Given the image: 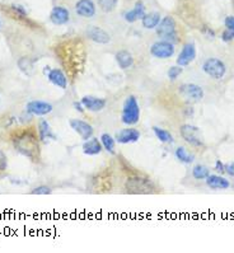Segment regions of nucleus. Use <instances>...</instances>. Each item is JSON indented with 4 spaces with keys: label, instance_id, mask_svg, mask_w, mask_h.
I'll return each mask as SVG.
<instances>
[{
    "label": "nucleus",
    "instance_id": "1",
    "mask_svg": "<svg viewBox=\"0 0 234 253\" xmlns=\"http://www.w3.org/2000/svg\"><path fill=\"white\" fill-rule=\"evenodd\" d=\"M55 54L69 77L77 78L84 68L87 52L80 39H72L60 42L55 46Z\"/></svg>",
    "mask_w": 234,
    "mask_h": 253
},
{
    "label": "nucleus",
    "instance_id": "2",
    "mask_svg": "<svg viewBox=\"0 0 234 253\" xmlns=\"http://www.w3.org/2000/svg\"><path fill=\"white\" fill-rule=\"evenodd\" d=\"M10 141L14 149L20 156L28 158L31 162L39 163L41 159V145L37 129L33 126H26L17 129L10 134Z\"/></svg>",
    "mask_w": 234,
    "mask_h": 253
},
{
    "label": "nucleus",
    "instance_id": "3",
    "mask_svg": "<svg viewBox=\"0 0 234 253\" xmlns=\"http://www.w3.org/2000/svg\"><path fill=\"white\" fill-rule=\"evenodd\" d=\"M140 120V107L137 103L136 97L129 96L122 107V114H121V121L127 125V126H134L136 125Z\"/></svg>",
    "mask_w": 234,
    "mask_h": 253
},
{
    "label": "nucleus",
    "instance_id": "4",
    "mask_svg": "<svg viewBox=\"0 0 234 253\" xmlns=\"http://www.w3.org/2000/svg\"><path fill=\"white\" fill-rule=\"evenodd\" d=\"M156 32L162 39L172 43L179 42V39L177 37V24L172 17H164L156 28Z\"/></svg>",
    "mask_w": 234,
    "mask_h": 253
},
{
    "label": "nucleus",
    "instance_id": "5",
    "mask_svg": "<svg viewBox=\"0 0 234 253\" xmlns=\"http://www.w3.org/2000/svg\"><path fill=\"white\" fill-rule=\"evenodd\" d=\"M179 96L189 103H196V102L202 101L205 93L200 85L194 84V83H187V84H182L178 89Z\"/></svg>",
    "mask_w": 234,
    "mask_h": 253
},
{
    "label": "nucleus",
    "instance_id": "6",
    "mask_svg": "<svg viewBox=\"0 0 234 253\" xmlns=\"http://www.w3.org/2000/svg\"><path fill=\"white\" fill-rule=\"evenodd\" d=\"M179 134H181V136L183 137V140H185L186 143H189L190 145L197 146V148L204 146V137H202L201 131H200L198 127L186 123V125L181 126Z\"/></svg>",
    "mask_w": 234,
    "mask_h": 253
},
{
    "label": "nucleus",
    "instance_id": "7",
    "mask_svg": "<svg viewBox=\"0 0 234 253\" xmlns=\"http://www.w3.org/2000/svg\"><path fill=\"white\" fill-rule=\"evenodd\" d=\"M202 69H204L205 74H208L213 79H221L227 72V66H225L224 62L216 58H208L204 62Z\"/></svg>",
    "mask_w": 234,
    "mask_h": 253
},
{
    "label": "nucleus",
    "instance_id": "8",
    "mask_svg": "<svg viewBox=\"0 0 234 253\" xmlns=\"http://www.w3.org/2000/svg\"><path fill=\"white\" fill-rule=\"evenodd\" d=\"M175 43L166 41V39H160L156 41L150 47V54L156 58H169L175 55Z\"/></svg>",
    "mask_w": 234,
    "mask_h": 253
},
{
    "label": "nucleus",
    "instance_id": "9",
    "mask_svg": "<svg viewBox=\"0 0 234 253\" xmlns=\"http://www.w3.org/2000/svg\"><path fill=\"white\" fill-rule=\"evenodd\" d=\"M69 125L80 136V139H83L84 141L91 139L93 136V134H95V129H93L91 123H88L84 120H80V118H70Z\"/></svg>",
    "mask_w": 234,
    "mask_h": 253
},
{
    "label": "nucleus",
    "instance_id": "10",
    "mask_svg": "<svg viewBox=\"0 0 234 253\" xmlns=\"http://www.w3.org/2000/svg\"><path fill=\"white\" fill-rule=\"evenodd\" d=\"M54 107L49 102L43 101H29L26 104L27 114L32 115V116H46V115L51 114Z\"/></svg>",
    "mask_w": 234,
    "mask_h": 253
},
{
    "label": "nucleus",
    "instance_id": "11",
    "mask_svg": "<svg viewBox=\"0 0 234 253\" xmlns=\"http://www.w3.org/2000/svg\"><path fill=\"white\" fill-rule=\"evenodd\" d=\"M126 188L134 194H146L153 190V183L146 178H130L126 183Z\"/></svg>",
    "mask_w": 234,
    "mask_h": 253
},
{
    "label": "nucleus",
    "instance_id": "12",
    "mask_svg": "<svg viewBox=\"0 0 234 253\" xmlns=\"http://www.w3.org/2000/svg\"><path fill=\"white\" fill-rule=\"evenodd\" d=\"M196 58V47L194 43H186L182 47L181 52L177 58V65L179 66H189L194 60Z\"/></svg>",
    "mask_w": 234,
    "mask_h": 253
},
{
    "label": "nucleus",
    "instance_id": "13",
    "mask_svg": "<svg viewBox=\"0 0 234 253\" xmlns=\"http://www.w3.org/2000/svg\"><path fill=\"white\" fill-rule=\"evenodd\" d=\"M80 102L83 103L85 110L91 111V112H101L107 104V101L104 98L96 97V96H84L80 99Z\"/></svg>",
    "mask_w": 234,
    "mask_h": 253
},
{
    "label": "nucleus",
    "instance_id": "14",
    "mask_svg": "<svg viewBox=\"0 0 234 253\" xmlns=\"http://www.w3.org/2000/svg\"><path fill=\"white\" fill-rule=\"evenodd\" d=\"M49 81L55 87L60 88V89H65L68 87V75L62 72L61 69L58 68H51L50 72L46 74Z\"/></svg>",
    "mask_w": 234,
    "mask_h": 253
},
{
    "label": "nucleus",
    "instance_id": "15",
    "mask_svg": "<svg viewBox=\"0 0 234 253\" xmlns=\"http://www.w3.org/2000/svg\"><path fill=\"white\" fill-rule=\"evenodd\" d=\"M115 139H116L117 143L120 144L136 143L137 140L140 139V131L134 129V127H126V129H122V130L118 131Z\"/></svg>",
    "mask_w": 234,
    "mask_h": 253
},
{
    "label": "nucleus",
    "instance_id": "16",
    "mask_svg": "<svg viewBox=\"0 0 234 253\" xmlns=\"http://www.w3.org/2000/svg\"><path fill=\"white\" fill-rule=\"evenodd\" d=\"M88 39H92L93 42L99 43V45H107L111 41V37L104 29L99 28L97 26H92L87 29Z\"/></svg>",
    "mask_w": 234,
    "mask_h": 253
},
{
    "label": "nucleus",
    "instance_id": "17",
    "mask_svg": "<svg viewBox=\"0 0 234 253\" xmlns=\"http://www.w3.org/2000/svg\"><path fill=\"white\" fill-rule=\"evenodd\" d=\"M70 19V13L69 10L64 7H55L52 8L51 13H50V20H51L55 26H64Z\"/></svg>",
    "mask_w": 234,
    "mask_h": 253
},
{
    "label": "nucleus",
    "instance_id": "18",
    "mask_svg": "<svg viewBox=\"0 0 234 253\" xmlns=\"http://www.w3.org/2000/svg\"><path fill=\"white\" fill-rule=\"evenodd\" d=\"M75 12L83 18H92L96 14V5L92 0H79L75 5Z\"/></svg>",
    "mask_w": 234,
    "mask_h": 253
},
{
    "label": "nucleus",
    "instance_id": "19",
    "mask_svg": "<svg viewBox=\"0 0 234 253\" xmlns=\"http://www.w3.org/2000/svg\"><path fill=\"white\" fill-rule=\"evenodd\" d=\"M102 150H103V146H102L101 140L97 139V137L92 136L91 139L85 140L84 144H83V153L85 156H98Z\"/></svg>",
    "mask_w": 234,
    "mask_h": 253
},
{
    "label": "nucleus",
    "instance_id": "20",
    "mask_svg": "<svg viewBox=\"0 0 234 253\" xmlns=\"http://www.w3.org/2000/svg\"><path fill=\"white\" fill-rule=\"evenodd\" d=\"M37 133H39V136L41 141H47V140H56L58 136L55 134L52 133V129L50 126V123L47 122V120L45 118H41L39 121V125H37Z\"/></svg>",
    "mask_w": 234,
    "mask_h": 253
},
{
    "label": "nucleus",
    "instance_id": "21",
    "mask_svg": "<svg viewBox=\"0 0 234 253\" xmlns=\"http://www.w3.org/2000/svg\"><path fill=\"white\" fill-rule=\"evenodd\" d=\"M145 14L146 13H145V7H144V3L143 1H137L133 9L129 10L127 13L124 14V18L126 22L134 23V22H136V20L143 19V17L145 16Z\"/></svg>",
    "mask_w": 234,
    "mask_h": 253
},
{
    "label": "nucleus",
    "instance_id": "22",
    "mask_svg": "<svg viewBox=\"0 0 234 253\" xmlns=\"http://www.w3.org/2000/svg\"><path fill=\"white\" fill-rule=\"evenodd\" d=\"M206 185L209 186V188H212V190H227V188L231 187L229 181L219 175H209L208 178H206Z\"/></svg>",
    "mask_w": 234,
    "mask_h": 253
},
{
    "label": "nucleus",
    "instance_id": "23",
    "mask_svg": "<svg viewBox=\"0 0 234 253\" xmlns=\"http://www.w3.org/2000/svg\"><path fill=\"white\" fill-rule=\"evenodd\" d=\"M116 61L117 65L120 66L121 69H130L134 65V58L130 52L126 51V50H121L116 54Z\"/></svg>",
    "mask_w": 234,
    "mask_h": 253
},
{
    "label": "nucleus",
    "instance_id": "24",
    "mask_svg": "<svg viewBox=\"0 0 234 253\" xmlns=\"http://www.w3.org/2000/svg\"><path fill=\"white\" fill-rule=\"evenodd\" d=\"M162 20V17L156 12H152V13H146L141 19V24L145 29H154L158 27L159 22Z\"/></svg>",
    "mask_w": 234,
    "mask_h": 253
},
{
    "label": "nucleus",
    "instance_id": "25",
    "mask_svg": "<svg viewBox=\"0 0 234 253\" xmlns=\"http://www.w3.org/2000/svg\"><path fill=\"white\" fill-rule=\"evenodd\" d=\"M153 133L154 135L156 136V139L159 140L160 143L163 144H172L175 141L173 139L172 134L169 133V131L164 130V129H160L158 126H153Z\"/></svg>",
    "mask_w": 234,
    "mask_h": 253
},
{
    "label": "nucleus",
    "instance_id": "26",
    "mask_svg": "<svg viewBox=\"0 0 234 253\" xmlns=\"http://www.w3.org/2000/svg\"><path fill=\"white\" fill-rule=\"evenodd\" d=\"M101 140L102 146L106 152L115 154V146H116V139L114 136H111L110 134H102V136L99 137Z\"/></svg>",
    "mask_w": 234,
    "mask_h": 253
},
{
    "label": "nucleus",
    "instance_id": "27",
    "mask_svg": "<svg viewBox=\"0 0 234 253\" xmlns=\"http://www.w3.org/2000/svg\"><path fill=\"white\" fill-rule=\"evenodd\" d=\"M175 154H176V158H177L179 162L185 163V164H190V163L194 162V156H192L191 153L187 152L186 148H183V146H179V148H177L175 152Z\"/></svg>",
    "mask_w": 234,
    "mask_h": 253
},
{
    "label": "nucleus",
    "instance_id": "28",
    "mask_svg": "<svg viewBox=\"0 0 234 253\" xmlns=\"http://www.w3.org/2000/svg\"><path fill=\"white\" fill-rule=\"evenodd\" d=\"M192 175L195 179H206L210 175V169L206 166L202 164H197L192 169Z\"/></svg>",
    "mask_w": 234,
    "mask_h": 253
},
{
    "label": "nucleus",
    "instance_id": "29",
    "mask_svg": "<svg viewBox=\"0 0 234 253\" xmlns=\"http://www.w3.org/2000/svg\"><path fill=\"white\" fill-rule=\"evenodd\" d=\"M18 68H20L24 74L31 75L33 70L32 60L29 58H20V60H18Z\"/></svg>",
    "mask_w": 234,
    "mask_h": 253
},
{
    "label": "nucleus",
    "instance_id": "30",
    "mask_svg": "<svg viewBox=\"0 0 234 253\" xmlns=\"http://www.w3.org/2000/svg\"><path fill=\"white\" fill-rule=\"evenodd\" d=\"M118 0H98V4L103 12H111L114 10Z\"/></svg>",
    "mask_w": 234,
    "mask_h": 253
},
{
    "label": "nucleus",
    "instance_id": "31",
    "mask_svg": "<svg viewBox=\"0 0 234 253\" xmlns=\"http://www.w3.org/2000/svg\"><path fill=\"white\" fill-rule=\"evenodd\" d=\"M183 72V68L182 66L179 65H175V66H171V68L168 69V78L171 79V80H176V79L178 78L179 75L182 74Z\"/></svg>",
    "mask_w": 234,
    "mask_h": 253
},
{
    "label": "nucleus",
    "instance_id": "32",
    "mask_svg": "<svg viewBox=\"0 0 234 253\" xmlns=\"http://www.w3.org/2000/svg\"><path fill=\"white\" fill-rule=\"evenodd\" d=\"M51 192H52L51 187L42 185V186H39V187L33 188L32 191H31V194H32V195H50Z\"/></svg>",
    "mask_w": 234,
    "mask_h": 253
},
{
    "label": "nucleus",
    "instance_id": "33",
    "mask_svg": "<svg viewBox=\"0 0 234 253\" xmlns=\"http://www.w3.org/2000/svg\"><path fill=\"white\" fill-rule=\"evenodd\" d=\"M8 168V158L3 150H0V175H3Z\"/></svg>",
    "mask_w": 234,
    "mask_h": 253
},
{
    "label": "nucleus",
    "instance_id": "34",
    "mask_svg": "<svg viewBox=\"0 0 234 253\" xmlns=\"http://www.w3.org/2000/svg\"><path fill=\"white\" fill-rule=\"evenodd\" d=\"M221 39L225 41V42H231L234 39V31H229V29H225L224 32L221 33Z\"/></svg>",
    "mask_w": 234,
    "mask_h": 253
},
{
    "label": "nucleus",
    "instance_id": "35",
    "mask_svg": "<svg viewBox=\"0 0 234 253\" xmlns=\"http://www.w3.org/2000/svg\"><path fill=\"white\" fill-rule=\"evenodd\" d=\"M224 23H225V27H227V29H229V31H234V17L233 16L227 17L224 20Z\"/></svg>",
    "mask_w": 234,
    "mask_h": 253
},
{
    "label": "nucleus",
    "instance_id": "36",
    "mask_svg": "<svg viewBox=\"0 0 234 253\" xmlns=\"http://www.w3.org/2000/svg\"><path fill=\"white\" fill-rule=\"evenodd\" d=\"M215 171L219 173H225V164H223V162L218 159L215 162Z\"/></svg>",
    "mask_w": 234,
    "mask_h": 253
},
{
    "label": "nucleus",
    "instance_id": "37",
    "mask_svg": "<svg viewBox=\"0 0 234 253\" xmlns=\"http://www.w3.org/2000/svg\"><path fill=\"white\" fill-rule=\"evenodd\" d=\"M225 173L231 175V177H234V162L225 164Z\"/></svg>",
    "mask_w": 234,
    "mask_h": 253
},
{
    "label": "nucleus",
    "instance_id": "38",
    "mask_svg": "<svg viewBox=\"0 0 234 253\" xmlns=\"http://www.w3.org/2000/svg\"><path fill=\"white\" fill-rule=\"evenodd\" d=\"M74 108L78 111V112H80V114H84L85 108H84V106H83V103H81L80 101L74 102Z\"/></svg>",
    "mask_w": 234,
    "mask_h": 253
},
{
    "label": "nucleus",
    "instance_id": "39",
    "mask_svg": "<svg viewBox=\"0 0 234 253\" xmlns=\"http://www.w3.org/2000/svg\"><path fill=\"white\" fill-rule=\"evenodd\" d=\"M205 32H206V35H208V36H209V35H210V37H212V39L215 36V33L213 32V31L210 28H205Z\"/></svg>",
    "mask_w": 234,
    "mask_h": 253
},
{
    "label": "nucleus",
    "instance_id": "40",
    "mask_svg": "<svg viewBox=\"0 0 234 253\" xmlns=\"http://www.w3.org/2000/svg\"><path fill=\"white\" fill-rule=\"evenodd\" d=\"M0 27H1V22H0Z\"/></svg>",
    "mask_w": 234,
    "mask_h": 253
}]
</instances>
